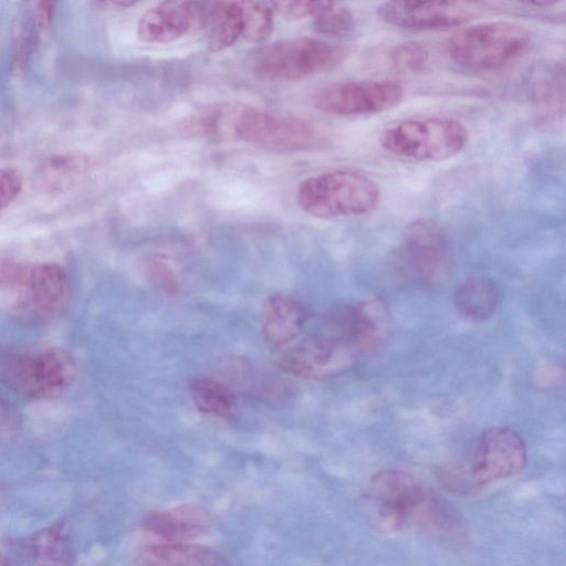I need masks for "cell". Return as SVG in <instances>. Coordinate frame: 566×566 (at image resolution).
Here are the masks:
<instances>
[{"instance_id": "obj_1", "label": "cell", "mask_w": 566, "mask_h": 566, "mask_svg": "<svg viewBox=\"0 0 566 566\" xmlns=\"http://www.w3.org/2000/svg\"><path fill=\"white\" fill-rule=\"evenodd\" d=\"M365 499L370 521L380 532L392 533L413 524L443 528L450 523L443 503L422 481L402 470L376 473Z\"/></svg>"}, {"instance_id": "obj_2", "label": "cell", "mask_w": 566, "mask_h": 566, "mask_svg": "<svg viewBox=\"0 0 566 566\" xmlns=\"http://www.w3.org/2000/svg\"><path fill=\"white\" fill-rule=\"evenodd\" d=\"M527 461L521 436L507 427L485 429L471 454L438 470L441 485L459 495H474L486 485L520 473Z\"/></svg>"}, {"instance_id": "obj_3", "label": "cell", "mask_w": 566, "mask_h": 566, "mask_svg": "<svg viewBox=\"0 0 566 566\" xmlns=\"http://www.w3.org/2000/svg\"><path fill=\"white\" fill-rule=\"evenodd\" d=\"M379 185L366 174L349 168L328 170L305 179L298 187L300 208L317 219L361 217L379 205Z\"/></svg>"}, {"instance_id": "obj_4", "label": "cell", "mask_w": 566, "mask_h": 566, "mask_svg": "<svg viewBox=\"0 0 566 566\" xmlns=\"http://www.w3.org/2000/svg\"><path fill=\"white\" fill-rule=\"evenodd\" d=\"M532 44L523 25L509 21L483 22L454 32L446 42L448 57L472 71H493L521 57Z\"/></svg>"}, {"instance_id": "obj_5", "label": "cell", "mask_w": 566, "mask_h": 566, "mask_svg": "<svg viewBox=\"0 0 566 566\" xmlns=\"http://www.w3.org/2000/svg\"><path fill=\"white\" fill-rule=\"evenodd\" d=\"M469 143V132L458 119L424 116L403 119L379 136L380 147L396 157L439 163L458 156Z\"/></svg>"}, {"instance_id": "obj_6", "label": "cell", "mask_w": 566, "mask_h": 566, "mask_svg": "<svg viewBox=\"0 0 566 566\" xmlns=\"http://www.w3.org/2000/svg\"><path fill=\"white\" fill-rule=\"evenodd\" d=\"M347 55V49L322 39L290 38L264 48L252 73L263 82L298 81L336 69Z\"/></svg>"}, {"instance_id": "obj_7", "label": "cell", "mask_w": 566, "mask_h": 566, "mask_svg": "<svg viewBox=\"0 0 566 566\" xmlns=\"http://www.w3.org/2000/svg\"><path fill=\"white\" fill-rule=\"evenodd\" d=\"M0 377L17 394L32 400L62 396L75 377V361L62 348L11 354L0 359Z\"/></svg>"}, {"instance_id": "obj_8", "label": "cell", "mask_w": 566, "mask_h": 566, "mask_svg": "<svg viewBox=\"0 0 566 566\" xmlns=\"http://www.w3.org/2000/svg\"><path fill=\"white\" fill-rule=\"evenodd\" d=\"M11 289L14 313L32 323L46 322L62 313L71 295L66 271L52 262L21 263Z\"/></svg>"}, {"instance_id": "obj_9", "label": "cell", "mask_w": 566, "mask_h": 566, "mask_svg": "<svg viewBox=\"0 0 566 566\" xmlns=\"http://www.w3.org/2000/svg\"><path fill=\"white\" fill-rule=\"evenodd\" d=\"M239 139L259 148L297 151L323 144L322 130L303 117L263 109H248L235 122Z\"/></svg>"}, {"instance_id": "obj_10", "label": "cell", "mask_w": 566, "mask_h": 566, "mask_svg": "<svg viewBox=\"0 0 566 566\" xmlns=\"http://www.w3.org/2000/svg\"><path fill=\"white\" fill-rule=\"evenodd\" d=\"M360 357L355 347L325 325L283 350L276 358L279 366L295 376L307 379H327L350 369Z\"/></svg>"}, {"instance_id": "obj_11", "label": "cell", "mask_w": 566, "mask_h": 566, "mask_svg": "<svg viewBox=\"0 0 566 566\" xmlns=\"http://www.w3.org/2000/svg\"><path fill=\"white\" fill-rule=\"evenodd\" d=\"M405 97L403 86L388 80L342 81L328 84L313 95L315 108L332 115L360 116L397 107Z\"/></svg>"}, {"instance_id": "obj_12", "label": "cell", "mask_w": 566, "mask_h": 566, "mask_svg": "<svg viewBox=\"0 0 566 566\" xmlns=\"http://www.w3.org/2000/svg\"><path fill=\"white\" fill-rule=\"evenodd\" d=\"M481 12L464 1H387L376 13L386 24L412 31H439L462 27Z\"/></svg>"}, {"instance_id": "obj_13", "label": "cell", "mask_w": 566, "mask_h": 566, "mask_svg": "<svg viewBox=\"0 0 566 566\" xmlns=\"http://www.w3.org/2000/svg\"><path fill=\"white\" fill-rule=\"evenodd\" d=\"M327 323L360 354H374L389 340L394 322L387 304L379 298L336 308Z\"/></svg>"}, {"instance_id": "obj_14", "label": "cell", "mask_w": 566, "mask_h": 566, "mask_svg": "<svg viewBox=\"0 0 566 566\" xmlns=\"http://www.w3.org/2000/svg\"><path fill=\"white\" fill-rule=\"evenodd\" d=\"M208 2L163 1L143 13L137 36L145 43L164 44L203 30Z\"/></svg>"}, {"instance_id": "obj_15", "label": "cell", "mask_w": 566, "mask_h": 566, "mask_svg": "<svg viewBox=\"0 0 566 566\" xmlns=\"http://www.w3.org/2000/svg\"><path fill=\"white\" fill-rule=\"evenodd\" d=\"M210 524L208 512L197 504H179L148 513L142 528L164 543H188L203 535Z\"/></svg>"}, {"instance_id": "obj_16", "label": "cell", "mask_w": 566, "mask_h": 566, "mask_svg": "<svg viewBox=\"0 0 566 566\" xmlns=\"http://www.w3.org/2000/svg\"><path fill=\"white\" fill-rule=\"evenodd\" d=\"M307 319V310L289 294H272L261 307V331L265 340L274 347L292 344L303 332Z\"/></svg>"}, {"instance_id": "obj_17", "label": "cell", "mask_w": 566, "mask_h": 566, "mask_svg": "<svg viewBox=\"0 0 566 566\" xmlns=\"http://www.w3.org/2000/svg\"><path fill=\"white\" fill-rule=\"evenodd\" d=\"M403 254L407 262L422 279H432L440 269L444 255L440 229L430 220H416L405 232Z\"/></svg>"}, {"instance_id": "obj_18", "label": "cell", "mask_w": 566, "mask_h": 566, "mask_svg": "<svg viewBox=\"0 0 566 566\" xmlns=\"http://www.w3.org/2000/svg\"><path fill=\"white\" fill-rule=\"evenodd\" d=\"M140 566H232L218 552L192 543H154L139 547Z\"/></svg>"}, {"instance_id": "obj_19", "label": "cell", "mask_w": 566, "mask_h": 566, "mask_svg": "<svg viewBox=\"0 0 566 566\" xmlns=\"http://www.w3.org/2000/svg\"><path fill=\"white\" fill-rule=\"evenodd\" d=\"M501 292L497 283L488 276L467 279L455 290L453 302L458 313L471 322L489 319L500 304Z\"/></svg>"}, {"instance_id": "obj_20", "label": "cell", "mask_w": 566, "mask_h": 566, "mask_svg": "<svg viewBox=\"0 0 566 566\" xmlns=\"http://www.w3.org/2000/svg\"><path fill=\"white\" fill-rule=\"evenodd\" d=\"M203 30L210 51L219 52L242 38L243 21L239 1L208 2Z\"/></svg>"}, {"instance_id": "obj_21", "label": "cell", "mask_w": 566, "mask_h": 566, "mask_svg": "<svg viewBox=\"0 0 566 566\" xmlns=\"http://www.w3.org/2000/svg\"><path fill=\"white\" fill-rule=\"evenodd\" d=\"M36 566H73L76 551L64 524L55 523L36 532L30 543Z\"/></svg>"}, {"instance_id": "obj_22", "label": "cell", "mask_w": 566, "mask_h": 566, "mask_svg": "<svg viewBox=\"0 0 566 566\" xmlns=\"http://www.w3.org/2000/svg\"><path fill=\"white\" fill-rule=\"evenodd\" d=\"M189 392L197 409L206 415L227 417L234 406L231 389L212 378H193L189 384Z\"/></svg>"}, {"instance_id": "obj_23", "label": "cell", "mask_w": 566, "mask_h": 566, "mask_svg": "<svg viewBox=\"0 0 566 566\" xmlns=\"http://www.w3.org/2000/svg\"><path fill=\"white\" fill-rule=\"evenodd\" d=\"M242 12V38L249 42H264L273 31L274 11L270 2L239 1Z\"/></svg>"}, {"instance_id": "obj_24", "label": "cell", "mask_w": 566, "mask_h": 566, "mask_svg": "<svg viewBox=\"0 0 566 566\" xmlns=\"http://www.w3.org/2000/svg\"><path fill=\"white\" fill-rule=\"evenodd\" d=\"M314 29L332 36H342L350 33L356 25L353 12L344 4L331 1L322 12L314 17Z\"/></svg>"}, {"instance_id": "obj_25", "label": "cell", "mask_w": 566, "mask_h": 566, "mask_svg": "<svg viewBox=\"0 0 566 566\" xmlns=\"http://www.w3.org/2000/svg\"><path fill=\"white\" fill-rule=\"evenodd\" d=\"M391 66L400 73L416 74L424 71L430 61L429 51L418 42L399 43L389 54Z\"/></svg>"}, {"instance_id": "obj_26", "label": "cell", "mask_w": 566, "mask_h": 566, "mask_svg": "<svg viewBox=\"0 0 566 566\" xmlns=\"http://www.w3.org/2000/svg\"><path fill=\"white\" fill-rule=\"evenodd\" d=\"M14 38L12 65L13 71L20 73L24 70L34 50L36 33L30 23L23 22L18 27Z\"/></svg>"}, {"instance_id": "obj_27", "label": "cell", "mask_w": 566, "mask_h": 566, "mask_svg": "<svg viewBox=\"0 0 566 566\" xmlns=\"http://www.w3.org/2000/svg\"><path fill=\"white\" fill-rule=\"evenodd\" d=\"M331 1H272L274 12L291 20H300L306 17H316Z\"/></svg>"}, {"instance_id": "obj_28", "label": "cell", "mask_w": 566, "mask_h": 566, "mask_svg": "<svg viewBox=\"0 0 566 566\" xmlns=\"http://www.w3.org/2000/svg\"><path fill=\"white\" fill-rule=\"evenodd\" d=\"M148 277L157 289L175 295L179 293V282L172 269L161 260H151L147 265Z\"/></svg>"}, {"instance_id": "obj_29", "label": "cell", "mask_w": 566, "mask_h": 566, "mask_svg": "<svg viewBox=\"0 0 566 566\" xmlns=\"http://www.w3.org/2000/svg\"><path fill=\"white\" fill-rule=\"evenodd\" d=\"M22 187L23 178L18 169L0 168V212L18 198Z\"/></svg>"}, {"instance_id": "obj_30", "label": "cell", "mask_w": 566, "mask_h": 566, "mask_svg": "<svg viewBox=\"0 0 566 566\" xmlns=\"http://www.w3.org/2000/svg\"><path fill=\"white\" fill-rule=\"evenodd\" d=\"M21 424L22 419L18 410L7 400L0 398V442L15 437Z\"/></svg>"}, {"instance_id": "obj_31", "label": "cell", "mask_w": 566, "mask_h": 566, "mask_svg": "<svg viewBox=\"0 0 566 566\" xmlns=\"http://www.w3.org/2000/svg\"><path fill=\"white\" fill-rule=\"evenodd\" d=\"M20 266L21 263L0 259V289L11 287L19 273Z\"/></svg>"}, {"instance_id": "obj_32", "label": "cell", "mask_w": 566, "mask_h": 566, "mask_svg": "<svg viewBox=\"0 0 566 566\" xmlns=\"http://www.w3.org/2000/svg\"><path fill=\"white\" fill-rule=\"evenodd\" d=\"M54 13V4L50 1H40L34 3V13L33 18L35 20V24L40 28L48 25Z\"/></svg>"}, {"instance_id": "obj_33", "label": "cell", "mask_w": 566, "mask_h": 566, "mask_svg": "<svg viewBox=\"0 0 566 566\" xmlns=\"http://www.w3.org/2000/svg\"><path fill=\"white\" fill-rule=\"evenodd\" d=\"M136 2L133 1H115V0H104V1H95L94 4L101 9H107V10H122L130 8Z\"/></svg>"}, {"instance_id": "obj_34", "label": "cell", "mask_w": 566, "mask_h": 566, "mask_svg": "<svg viewBox=\"0 0 566 566\" xmlns=\"http://www.w3.org/2000/svg\"><path fill=\"white\" fill-rule=\"evenodd\" d=\"M559 3V1H556V0H545V1H527V2H522V4L524 6H528V7H535V8H552L554 6H557Z\"/></svg>"}, {"instance_id": "obj_35", "label": "cell", "mask_w": 566, "mask_h": 566, "mask_svg": "<svg viewBox=\"0 0 566 566\" xmlns=\"http://www.w3.org/2000/svg\"><path fill=\"white\" fill-rule=\"evenodd\" d=\"M0 566H9L7 558L0 554Z\"/></svg>"}]
</instances>
